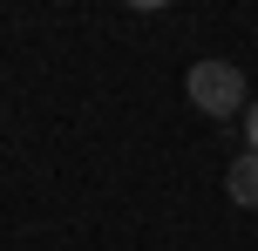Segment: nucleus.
<instances>
[{"label": "nucleus", "instance_id": "f257e3e1", "mask_svg": "<svg viewBox=\"0 0 258 251\" xmlns=\"http://www.w3.org/2000/svg\"><path fill=\"white\" fill-rule=\"evenodd\" d=\"M183 95H190V109H204L211 122H231L251 109V89H245V68L238 61H197L190 75H183Z\"/></svg>", "mask_w": 258, "mask_h": 251}, {"label": "nucleus", "instance_id": "f03ea898", "mask_svg": "<svg viewBox=\"0 0 258 251\" xmlns=\"http://www.w3.org/2000/svg\"><path fill=\"white\" fill-rule=\"evenodd\" d=\"M224 190H231V204H245V211H258V156L245 149V156L224 170Z\"/></svg>", "mask_w": 258, "mask_h": 251}, {"label": "nucleus", "instance_id": "7ed1b4c3", "mask_svg": "<svg viewBox=\"0 0 258 251\" xmlns=\"http://www.w3.org/2000/svg\"><path fill=\"white\" fill-rule=\"evenodd\" d=\"M245 149H251V156H258V102L245 109Z\"/></svg>", "mask_w": 258, "mask_h": 251}]
</instances>
